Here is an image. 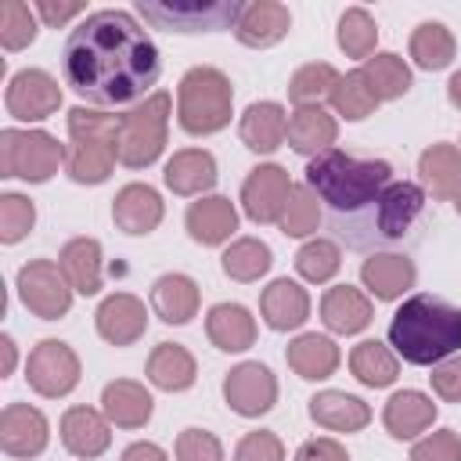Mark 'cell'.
<instances>
[{
	"mask_svg": "<svg viewBox=\"0 0 461 461\" xmlns=\"http://www.w3.org/2000/svg\"><path fill=\"white\" fill-rule=\"evenodd\" d=\"M360 281H364V288H367L375 299L393 303V299H400L407 288H414L418 270H414V259L403 256V252H371V256L360 263Z\"/></svg>",
	"mask_w": 461,
	"mask_h": 461,
	"instance_id": "19",
	"label": "cell"
},
{
	"mask_svg": "<svg viewBox=\"0 0 461 461\" xmlns=\"http://www.w3.org/2000/svg\"><path fill=\"white\" fill-rule=\"evenodd\" d=\"M137 14L166 32H220L234 29L241 4L234 0H166V4H137Z\"/></svg>",
	"mask_w": 461,
	"mask_h": 461,
	"instance_id": "8",
	"label": "cell"
},
{
	"mask_svg": "<svg viewBox=\"0 0 461 461\" xmlns=\"http://www.w3.org/2000/svg\"><path fill=\"white\" fill-rule=\"evenodd\" d=\"M61 76L86 104L122 108L151 97L162 58L148 29L119 7L86 14L61 47Z\"/></svg>",
	"mask_w": 461,
	"mask_h": 461,
	"instance_id": "2",
	"label": "cell"
},
{
	"mask_svg": "<svg viewBox=\"0 0 461 461\" xmlns=\"http://www.w3.org/2000/svg\"><path fill=\"white\" fill-rule=\"evenodd\" d=\"M7 115L18 122H40L47 115H54L61 108V86L50 72L43 68H22L7 79V94H4Z\"/></svg>",
	"mask_w": 461,
	"mask_h": 461,
	"instance_id": "11",
	"label": "cell"
},
{
	"mask_svg": "<svg viewBox=\"0 0 461 461\" xmlns=\"http://www.w3.org/2000/svg\"><path fill=\"white\" fill-rule=\"evenodd\" d=\"M360 76L367 79V86H371V94H375L378 101H396V97H403V94L411 90V83H414L407 61H403L400 54H393V50L371 54V58L360 65Z\"/></svg>",
	"mask_w": 461,
	"mask_h": 461,
	"instance_id": "36",
	"label": "cell"
},
{
	"mask_svg": "<svg viewBox=\"0 0 461 461\" xmlns=\"http://www.w3.org/2000/svg\"><path fill=\"white\" fill-rule=\"evenodd\" d=\"M447 97H450L454 108H461V68L450 76V83H447Z\"/></svg>",
	"mask_w": 461,
	"mask_h": 461,
	"instance_id": "54",
	"label": "cell"
},
{
	"mask_svg": "<svg viewBox=\"0 0 461 461\" xmlns=\"http://www.w3.org/2000/svg\"><path fill=\"white\" fill-rule=\"evenodd\" d=\"M285 360L288 367L306 378V382H321V378H331L335 367H339V346L328 339V335H317V331H303L288 342L285 349Z\"/></svg>",
	"mask_w": 461,
	"mask_h": 461,
	"instance_id": "30",
	"label": "cell"
},
{
	"mask_svg": "<svg viewBox=\"0 0 461 461\" xmlns=\"http://www.w3.org/2000/svg\"><path fill=\"white\" fill-rule=\"evenodd\" d=\"M310 418L328 432H360L371 421V407L342 389H324L310 396Z\"/></svg>",
	"mask_w": 461,
	"mask_h": 461,
	"instance_id": "29",
	"label": "cell"
},
{
	"mask_svg": "<svg viewBox=\"0 0 461 461\" xmlns=\"http://www.w3.org/2000/svg\"><path fill=\"white\" fill-rule=\"evenodd\" d=\"M292 194V176L277 162H263L249 169L241 184V209L252 223H277L285 212V202Z\"/></svg>",
	"mask_w": 461,
	"mask_h": 461,
	"instance_id": "13",
	"label": "cell"
},
{
	"mask_svg": "<svg viewBox=\"0 0 461 461\" xmlns=\"http://www.w3.org/2000/svg\"><path fill=\"white\" fill-rule=\"evenodd\" d=\"M18 364V349H14V339L11 335H0V378H7Z\"/></svg>",
	"mask_w": 461,
	"mask_h": 461,
	"instance_id": "53",
	"label": "cell"
},
{
	"mask_svg": "<svg viewBox=\"0 0 461 461\" xmlns=\"http://www.w3.org/2000/svg\"><path fill=\"white\" fill-rule=\"evenodd\" d=\"M259 313H263L267 328H274V331H295V328H303L306 317H310V295H306V288H303L299 281L277 277V281H270V285L263 288V295H259Z\"/></svg>",
	"mask_w": 461,
	"mask_h": 461,
	"instance_id": "21",
	"label": "cell"
},
{
	"mask_svg": "<svg viewBox=\"0 0 461 461\" xmlns=\"http://www.w3.org/2000/svg\"><path fill=\"white\" fill-rule=\"evenodd\" d=\"M122 461H169V457H166V450H162L158 443L140 439V443H130V447L122 450Z\"/></svg>",
	"mask_w": 461,
	"mask_h": 461,
	"instance_id": "52",
	"label": "cell"
},
{
	"mask_svg": "<svg viewBox=\"0 0 461 461\" xmlns=\"http://www.w3.org/2000/svg\"><path fill=\"white\" fill-rule=\"evenodd\" d=\"M119 130H122V115L83 104L68 112L65 169L76 184H104L112 176L119 162Z\"/></svg>",
	"mask_w": 461,
	"mask_h": 461,
	"instance_id": "4",
	"label": "cell"
},
{
	"mask_svg": "<svg viewBox=\"0 0 461 461\" xmlns=\"http://www.w3.org/2000/svg\"><path fill=\"white\" fill-rule=\"evenodd\" d=\"M184 223L198 245H223L238 230V209L223 194H202L198 202L187 205Z\"/></svg>",
	"mask_w": 461,
	"mask_h": 461,
	"instance_id": "23",
	"label": "cell"
},
{
	"mask_svg": "<svg viewBox=\"0 0 461 461\" xmlns=\"http://www.w3.org/2000/svg\"><path fill=\"white\" fill-rule=\"evenodd\" d=\"M166 216L162 194L151 184H126L112 198V220L122 234H151Z\"/></svg>",
	"mask_w": 461,
	"mask_h": 461,
	"instance_id": "18",
	"label": "cell"
},
{
	"mask_svg": "<svg viewBox=\"0 0 461 461\" xmlns=\"http://www.w3.org/2000/svg\"><path fill=\"white\" fill-rule=\"evenodd\" d=\"M270 263H274V252H270V245L259 241V238H234V241L223 249V256H220L223 274H227L230 281H241V285L259 281V277L270 270Z\"/></svg>",
	"mask_w": 461,
	"mask_h": 461,
	"instance_id": "38",
	"label": "cell"
},
{
	"mask_svg": "<svg viewBox=\"0 0 461 461\" xmlns=\"http://www.w3.org/2000/svg\"><path fill=\"white\" fill-rule=\"evenodd\" d=\"M58 267L68 277L72 292H79V295H97L101 292V241L97 238L65 241V249L58 256Z\"/></svg>",
	"mask_w": 461,
	"mask_h": 461,
	"instance_id": "33",
	"label": "cell"
},
{
	"mask_svg": "<svg viewBox=\"0 0 461 461\" xmlns=\"http://www.w3.org/2000/svg\"><path fill=\"white\" fill-rule=\"evenodd\" d=\"M198 378V364L187 346L180 342H158L148 357V382L162 393H184Z\"/></svg>",
	"mask_w": 461,
	"mask_h": 461,
	"instance_id": "31",
	"label": "cell"
},
{
	"mask_svg": "<svg viewBox=\"0 0 461 461\" xmlns=\"http://www.w3.org/2000/svg\"><path fill=\"white\" fill-rule=\"evenodd\" d=\"M339 140V122L331 112H324L321 104H299L295 112H288V144L299 155H321Z\"/></svg>",
	"mask_w": 461,
	"mask_h": 461,
	"instance_id": "26",
	"label": "cell"
},
{
	"mask_svg": "<svg viewBox=\"0 0 461 461\" xmlns=\"http://www.w3.org/2000/svg\"><path fill=\"white\" fill-rule=\"evenodd\" d=\"M205 335L223 353H245L256 342V317L241 303H216L205 313Z\"/></svg>",
	"mask_w": 461,
	"mask_h": 461,
	"instance_id": "28",
	"label": "cell"
},
{
	"mask_svg": "<svg viewBox=\"0 0 461 461\" xmlns=\"http://www.w3.org/2000/svg\"><path fill=\"white\" fill-rule=\"evenodd\" d=\"M349 371H353V378H357L360 385H367V389H385V385L396 382L400 360H396V353H393L385 342L364 339V342H357L353 353H349Z\"/></svg>",
	"mask_w": 461,
	"mask_h": 461,
	"instance_id": "34",
	"label": "cell"
},
{
	"mask_svg": "<svg viewBox=\"0 0 461 461\" xmlns=\"http://www.w3.org/2000/svg\"><path fill=\"white\" fill-rule=\"evenodd\" d=\"M317 223H321V198L313 194L310 184H292V194H288L285 212L277 220L281 234L285 238H306L317 230Z\"/></svg>",
	"mask_w": 461,
	"mask_h": 461,
	"instance_id": "40",
	"label": "cell"
},
{
	"mask_svg": "<svg viewBox=\"0 0 461 461\" xmlns=\"http://www.w3.org/2000/svg\"><path fill=\"white\" fill-rule=\"evenodd\" d=\"M198 285L187 274H162L151 285V310L166 321V324H187L198 313Z\"/></svg>",
	"mask_w": 461,
	"mask_h": 461,
	"instance_id": "32",
	"label": "cell"
},
{
	"mask_svg": "<svg viewBox=\"0 0 461 461\" xmlns=\"http://www.w3.org/2000/svg\"><path fill=\"white\" fill-rule=\"evenodd\" d=\"M36 40V11L22 0L0 4V43L4 50H22Z\"/></svg>",
	"mask_w": 461,
	"mask_h": 461,
	"instance_id": "44",
	"label": "cell"
},
{
	"mask_svg": "<svg viewBox=\"0 0 461 461\" xmlns=\"http://www.w3.org/2000/svg\"><path fill=\"white\" fill-rule=\"evenodd\" d=\"M288 29H292V11H288L285 4H277V0H252V4H241V14H238V22H234L238 43L256 47V50L281 43V40L288 36Z\"/></svg>",
	"mask_w": 461,
	"mask_h": 461,
	"instance_id": "17",
	"label": "cell"
},
{
	"mask_svg": "<svg viewBox=\"0 0 461 461\" xmlns=\"http://www.w3.org/2000/svg\"><path fill=\"white\" fill-rule=\"evenodd\" d=\"M68 148L47 130H4L0 133V176L43 184L65 166Z\"/></svg>",
	"mask_w": 461,
	"mask_h": 461,
	"instance_id": "6",
	"label": "cell"
},
{
	"mask_svg": "<svg viewBox=\"0 0 461 461\" xmlns=\"http://www.w3.org/2000/svg\"><path fill=\"white\" fill-rule=\"evenodd\" d=\"M162 180H166V187H169L173 194H184V198L205 194V191L216 184V158H212V151H205V148H180V151H173V158L166 162Z\"/></svg>",
	"mask_w": 461,
	"mask_h": 461,
	"instance_id": "25",
	"label": "cell"
},
{
	"mask_svg": "<svg viewBox=\"0 0 461 461\" xmlns=\"http://www.w3.org/2000/svg\"><path fill=\"white\" fill-rule=\"evenodd\" d=\"M295 461H349L346 447L331 436H313L295 450Z\"/></svg>",
	"mask_w": 461,
	"mask_h": 461,
	"instance_id": "50",
	"label": "cell"
},
{
	"mask_svg": "<svg viewBox=\"0 0 461 461\" xmlns=\"http://www.w3.org/2000/svg\"><path fill=\"white\" fill-rule=\"evenodd\" d=\"M335 40H339V47L346 50V58L367 61V58L375 54V43H378V25H375V18H371L364 7H346L342 18H339Z\"/></svg>",
	"mask_w": 461,
	"mask_h": 461,
	"instance_id": "41",
	"label": "cell"
},
{
	"mask_svg": "<svg viewBox=\"0 0 461 461\" xmlns=\"http://www.w3.org/2000/svg\"><path fill=\"white\" fill-rule=\"evenodd\" d=\"M61 443L72 457H83V461H94L108 450L112 443V421L104 418V411H94V407H68L61 414Z\"/></svg>",
	"mask_w": 461,
	"mask_h": 461,
	"instance_id": "16",
	"label": "cell"
},
{
	"mask_svg": "<svg viewBox=\"0 0 461 461\" xmlns=\"http://www.w3.org/2000/svg\"><path fill=\"white\" fill-rule=\"evenodd\" d=\"M339 267H342V252H339V245L328 241V238H310V241L295 252V270H299V277L310 281V285L331 281V277L339 274Z\"/></svg>",
	"mask_w": 461,
	"mask_h": 461,
	"instance_id": "43",
	"label": "cell"
},
{
	"mask_svg": "<svg viewBox=\"0 0 461 461\" xmlns=\"http://www.w3.org/2000/svg\"><path fill=\"white\" fill-rule=\"evenodd\" d=\"M50 439V425L43 418V411H36L32 403H7L0 411V447L7 457H36L47 450Z\"/></svg>",
	"mask_w": 461,
	"mask_h": 461,
	"instance_id": "14",
	"label": "cell"
},
{
	"mask_svg": "<svg viewBox=\"0 0 461 461\" xmlns=\"http://www.w3.org/2000/svg\"><path fill=\"white\" fill-rule=\"evenodd\" d=\"M25 378H29V389L47 400L68 396L79 385V357L68 342L43 339L32 346V353L25 360Z\"/></svg>",
	"mask_w": 461,
	"mask_h": 461,
	"instance_id": "10",
	"label": "cell"
},
{
	"mask_svg": "<svg viewBox=\"0 0 461 461\" xmlns=\"http://www.w3.org/2000/svg\"><path fill=\"white\" fill-rule=\"evenodd\" d=\"M389 346L421 367H436L461 349V306L439 295H411L389 321Z\"/></svg>",
	"mask_w": 461,
	"mask_h": 461,
	"instance_id": "3",
	"label": "cell"
},
{
	"mask_svg": "<svg viewBox=\"0 0 461 461\" xmlns=\"http://www.w3.org/2000/svg\"><path fill=\"white\" fill-rule=\"evenodd\" d=\"M234 461H285V443L270 429L245 432L234 447Z\"/></svg>",
	"mask_w": 461,
	"mask_h": 461,
	"instance_id": "48",
	"label": "cell"
},
{
	"mask_svg": "<svg viewBox=\"0 0 461 461\" xmlns=\"http://www.w3.org/2000/svg\"><path fill=\"white\" fill-rule=\"evenodd\" d=\"M450 202H454V209H457V216H461V176H457V187H454V198H450Z\"/></svg>",
	"mask_w": 461,
	"mask_h": 461,
	"instance_id": "55",
	"label": "cell"
},
{
	"mask_svg": "<svg viewBox=\"0 0 461 461\" xmlns=\"http://www.w3.org/2000/svg\"><path fill=\"white\" fill-rule=\"evenodd\" d=\"M18 299L40 321H58L72 306V285L54 259H29L18 270Z\"/></svg>",
	"mask_w": 461,
	"mask_h": 461,
	"instance_id": "9",
	"label": "cell"
},
{
	"mask_svg": "<svg viewBox=\"0 0 461 461\" xmlns=\"http://www.w3.org/2000/svg\"><path fill=\"white\" fill-rule=\"evenodd\" d=\"M335 83H339L335 65H328V61H310V65H303V68L292 72V79H288V97L295 101V108H299V104H321L324 97H331Z\"/></svg>",
	"mask_w": 461,
	"mask_h": 461,
	"instance_id": "42",
	"label": "cell"
},
{
	"mask_svg": "<svg viewBox=\"0 0 461 461\" xmlns=\"http://www.w3.org/2000/svg\"><path fill=\"white\" fill-rule=\"evenodd\" d=\"M411 461H461V436L454 429L429 432L411 447Z\"/></svg>",
	"mask_w": 461,
	"mask_h": 461,
	"instance_id": "47",
	"label": "cell"
},
{
	"mask_svg": "<svg viewBox=\"0 0 461 461\" xmlns=\"http://www.w3.org/2000/svg\"><path fill=\"white\" fill-rule=\"evenodd\" d=\"M429 382H432V393H436L439 400H447V403H461V357H447V360H439V364L432 367Z\"/></svg>",
	"mask_w": 461,
	"mask_h": 461,
	"instance_id": "49",
	"label": "cell"
},
{
	"mask_svg": "<svg viewBox=\"0 0 461 461\" xmlns=\"http://www.w3.org/2000/svg\"><path fill=\"white\" fill-rule=\"evenodd\" d=\"M436 421V403L421 389H400L382 407V425L393 439H418Z\"/></svg>",
	"mask_w": 461,
	"mask_h": 461,
	"instance_id": "22",
	"label": "cell"
},
{
	"mask_svg": "<svg viewBox=\"0 0 461 461\" xmlns=\"http://www.w3.org/2000/svg\"><path fill=\"white\" fill-rule=\"evenodd\" d=\"M223 400L241 418H259L277 403V378L259 360H241L223 378Z\"/></svg>",
	"mask_w": 461,
	"mask_h": 461,
	"instance_id": "12",
	"label": "cell"
},
{
	"mask_svg": "<svg viewBox=\"0 0 461 461\" xmlns=\"http://www.w3.org/2000/svg\"><path fill=\"white\" fill-rule=\"evenodd\" d=\"M238 137L256 155H274L288 140V112L277 101H252L238 122Z\"/></svg>",
	"mask_w": 461,
	"mask_h": 461,
	"instance_id": "20",
	"label": "cell"
},
{
	"mask_svg": "<svg viewBox=\"0 0 461 461\" xmlns=\"http://www.w3.org/2000/svg\"><path fill=\"white\" fill-rule=\"evenodd\" d=\"M371 299L353 285H331L321 299V321L335 335H357L371 324Z\"/></svg>",
	"mask_w": 461,
	"mask_h": 461,
	"instance_id": "27",
	"label": "cell"
},
{
	"mask_svg": "<svg viewBox=\"0 0 461 461\" xmlns=\"http://www.w3.org/2000/svg\"><path fill=\"white\" fill-rule=\"evenodd\" d=\"M94 324L108 346H133L148 331V306L133 292H112L101 299Z\"/></svg>",
	"mask_w": 461,
	"mask_h": 461,
	"instance_id": "15",
	"label": "cell"
},
{
	"mask_svg": "<svg viewBox=\"0 0 461 461\" xmlns=\"http://www.w3.org/2000/svg\"><path fill=\"white\" fill-rule=\"evenodd\" d=\"M36 223V205L32 198L18 194V191H7L0 194V241L4 245H14L22 241Z\"/></svg>",
	"mask_w": 461,
	"mask_h": 461,
	"instance_id": "45",
	"label": "cell"
},
{
	"mask_svg": "<svg viewBox=\"0 0 461 461\" xmlns=\"http://www.w3.org/2000/svg\"><path fill=\"white\" fill-rule=\"evenodd\" d=\"M306 184L324 202L331 230L360 252L403 241L425 212V187L393 180L385 158L328 148L306 162Z\"/></svg>",
	"mask_w": 461,
	"mask_h": 461,
	"instance_id": "1",
	"label": "cell"
},
{
	"mask_svg": "<svg viewBox=\"0 0 461 461\" xmlns=\"http://www.w3.org/2000/svg\"><path fill=\"white\" fill-rule=\"evenodd\" d=\"M418 173H421V184L432 198L450 202L454 187H457V176H461V148H454V144L425 148L421 158H418Z\"/></svg>",
	"mask_w": 461,
	"mask_h": 461,
	"instance_id": "35",
	"label": "cell"
},
{
	"mask_svg": "<svg viewBox=\"0 0 461 461\" xmlns=\"http://www.w3.org/2000/svg\"><path fill=\"white\" fill-rule=\"evenodd\" d=\"M454 54H457V40L443 22H421L411 32V58H414L418 68L439 72L454 61Z\"/></svg>",
	"mask_w": 461,
	"mask_h": 461,
	"instance_id": "37",
	"label": "cell"
},
{
	"mask_svg": "<svg viewBox=\"0 0 461 461\" xmlns=\"http://www.w3.org/2000/svg\"><path fill=\"white\" fill-rule=\"evenodd\" d=\"M331 108H335V115H342V119H349V122H360V119H367L382 101L371 94V86H367V79L360 76V68H353V72H346V76H339V83H335V90H331Z\"/></svg>",
	"mask_w": 461,
	"mask_h": 461,
	"instance_id": "39",
	"label": "cell"
},
{
	"mask_svg": "<svg viewBox=\"0 0 461 461\" xmlns=\"http://www.w3.org/2000/svg\"><path fill=\"white\" fill-rule=\"evenodd\" d=\"M234 115V86L212 65H194L176 86V119L184 133L209 137L220 133Z\"/></svg>",
	"mask_w": 461,
	"mask_h": 461,
	"instance_id": "5",
	"label": "cell"
},
{
	"mask_svg": "<svg viewBox=\"0 0 461 461\" xmlns=\"http://www.w3.org/2000/svg\"><path fill=\"white\" fill-rule=\"evenodd\" d=\"M173 450L176 461H223V443L209 429H184Z\"/></svg>",
	"mask_w": 461,
	"mask_h": 461,
	"instance_id": "46",
	"label": "cell"
},
{
	"mask_svg": "<svg viewBox=\"0 0 461 461\" xmlns=\"http://www.w3.org/2000/svg\"><path fill=\"white\" fill-rule=\"evenodd\" d=\"M169 108H173L169 94L158 90L122 115V130H119V162L122 166L144 169L162 155L166 133H169Z\"/></svg>",
	"mask_w": 461,
	"mask_h": 461,
	"instance_id": "7",
	"label": "cell"
},
{
	"mask_svg": "<svg viewBox=\"0 0 461 461\" xmlns=\"http://www.w3.org/2000/svg\"><path fill=\"white\" fill-rule=\"evenodd\" d=\"M32 11H36V18H40V22H47L50 29H58V25L72 22V18H79V14L86 11V4H79V0H65V4H54V0H40Z\"/></svg>",
	"mask_w": 461,
	"mask_h": 461,
	"instance_id": "51",
	"label": "cell"
},
{
	"mask_svg": "<svg viewBox=\"0 0 461 461\" xmlns=\"http://www.w3.org/2000/svg\"><path fill=\"white\" fill-rule=\"evenodd\" d=\"M101 411L115 429H144L151 421L155 400L151 393L133 378H115L101 393Z\"/></svg>",
	"mask_w": 461,
	"mask_h": 461,
	"instance_id": "24",
	"label": "cell"
}]
</instances>
